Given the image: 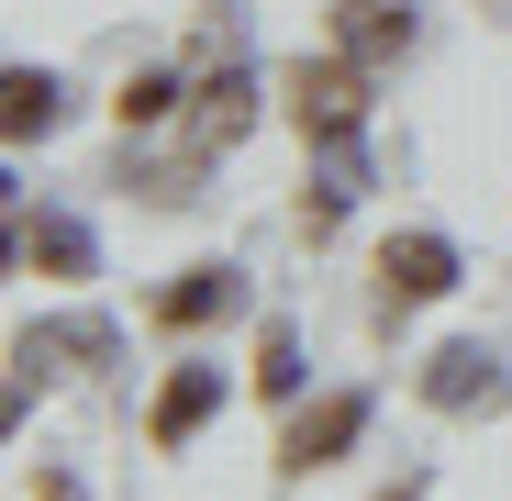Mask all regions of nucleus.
Here are the masks:
<instances>
[{
  "label": "nucleus",
  "instance_id": "obj_2",
  "mask_svg": "<svg viewBox=\"0 0 512 501\" xmlns=\"http://www.w3.org/2000/svg\"><path fill=\"white\" fill-rule=\"evenodd\" d=\"M357 435H368V390H334V401H312L301 424H290L279 468H290V479H312V468H334V457H346Z\"/></svg>",
  "mask_w": 512,
  "mask_h": 501
},
{
  "label": "nucleus",
  "instance_id": "obj_6",
  "mask_svg": "<svg viewBox=\"0 0 512 501\" xmlns=\"http://www.w3.org/2000/svg\"><path fill=\"white\" fill-rule=\"evenodd\" d=\"M423 401H435V412L501 401V357H490V346H435V357H423Z\"/></svg>",
  "mask_w": 512,
  "mask_h": 501
},
{
  "label": "nucleus",
  "instance_id": "obj_4",
  "mask_svg": "<svg viewBox=\"0 0 512 501\" xmlns=\"http://www.w3.org/2000/svg\"><path fill=\"white\" fill-rule=\"evenodd\" d=\"M379 279H390V312H401V301H446V290H457V245H446V234H390Z\"/></svg>",
  "mask_w": 512,
  "mask_h": 501
},
{
  "label": "nucleus",
  "instance_id": "obj_3",
  "mask_svg": "<svg viewBox=\"0 0 512 501\" xmlns=\"http://www.w3.org/2000/svg\"><path fill=\"white\" fill-rule=\"evenodd\" d=\"M412 34H423V12H412V0H334V45H346L357 67L412 56Z\"/></svg>",
  "mask_w": 512,
  "mask_h": 501
},
{
  "label": "nucleus",
  "instance_id": "obj_10",
  "mask_svg": "<svg viewBox=\"0 0 512 501\" xmlns=\"http://www.w3.org/2000/svg\"><path fill=\"white\" fill-rule=\"evenodd\" d=\"M23 257H34V268H56V279H90V223H67V212L23 223Z\"/></svg>",
  "mask_w": 512,
  "mask_h": 501
},
{
  "label": "nucleus",
  "instance_id": "obj_12",
  "mask_svg": "<svg viewBox=\"0 0 512 501\" xmlns=\"http://www.w3.org/2000/svg\"><path fill=\"white\" fill-rule=\"evenodd\" d=\"M256 390H268V401L301 390V334H290V323H268V346H256Z\"/></svg>",
  "mask_w": 512,
  "mask_h": 501
},
{
  "label": "nucleus",
  "instance_id": "obj_8",
  "mask_svg": "<svg viewBox=\"0 0 512 501\" xmlns=\"http://www.w3.org/2000/svg\"><path fill=\"white\" fill-rule=\"evenodd\" d=\"M245 123H256V78H245V67H223L212 90H201V123H190V145H201V156H223V145H245Z\"/></svg>",
  "mask_w": 512,
  "mask_h": 501
},
{
  "label": "nucleus",
  "instance_id": "obj_7",
  "mask_svg": "<svg viewBox=\"0 0 512 501\" xmlns=\"http://www.w3.org/2000/svg\"><path fill=\"white\" fill-rule=\"evenodd\" d=\"M212 401H223V368H179V379L156 390V412H145V435H156V446H190V435L212 424Z\"/></svg>",
  "mask_w": 512,
  "mask_h": 501
},
{
  "label": "nucleus",
  "instance_id": "obj_9",
  "mask_svg": "<svg viewBox=\"0 0 512 501\" xmlns=\"http://www.w3.org/2000/svg\"><path fill=\"white\" fill-rule=\"evenodd\" d=\"M56 112H67V90H56V67H12V78H0V123H12V145L56 134Z\"/></svg>",
  "mask_w": 512,
  "mask_h": 501
},
{
  "label": "nucleus",
  "instance_id": "obj_11",
  "mask_svg": "<svg viewBox=\"0 0 512 501\" xmlns=\"http://www.w3.org/2000/svg\"><path fill=\"white\" fill-rule=\"evenodd\" d=\"M112 112H123V134H156L167 112H179V78H167V67H134V78H123V101H112Z\"/></svg>",
  "mask_w": 512,
  "mask_h": 501
},
{
  "label": "nucleus",
  "instance_id": "obj_1",
  "mask_svg": "<svg viewBox=\"0 0 512 501\" xmlns=\"http://www.w3.org/2000/svg\"><path fill=\"white\" fill-rule=\"evenodd\" d=\"M357 123H368V67L334 45V56L301 67V134L312 145H357Z\"/></svg>",
  "mask_w": 512,
  "mask_h": 501
},
{
  "label": "nucleus",
  "instance_id": "obj_5",
  "mask_svg": "<svg viewBox=\"0 0 512 501\" xmlns=\"http://www.w3.org/2000/svg\"><path fill=\"white\" fill-rule=\"evenodd\" d=\"M223 312H245V268H190V279L156 290V323H167V334H201V323H223Z\"/></svg>",
  "mask_w": 512,
  "mask_h": 501
}]
</instances>
